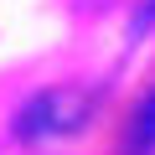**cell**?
Instances as JSON below:
<instances>
[{
  "instance_id": "6da1fadb",
  "label": "cell",
  "mask_w": 155,
  "mask_h": 155,
  "mask_svg": "<svg viewBox=\"0 0 155 155\" xmlns=\"http://www.w3.org/2000/svg\"><path fill=\"white\" fill-rule=\"evenodd\" d=\"M83 119H88V93L83 88H47L16 114V134L21 140H52V134L83 129Z\"/></svg>"
},
{
  "instance_id": "7a4b0ae2",
  "label": "cell",
  "mask_w": 155,
  "mask_h": 155,
  "mask_svg": "<svg viewBox=\"0 0 155 155\" xmlns=\"http://www.w3.org/2000/svg\"><path fill=\"white\" fill-rule=\"evenodd\" d=\"M155 150V93L134 109V124H129V155H145Z\"/></svg>"
},
{
  "instance_id": "3957f363",
  "label": "cell",
  "mask_w": 155,
  "mask_h": 155,
  "mask_svg": "<svg viewBox=\"0 0 155 155\" xmlns=\"http://www.w3.org/2000/svg\"><path fill=\"white\" fill-rule=\"evenodd\" d=\"M145 26H155V0H150V5H140V11H134V26H129V31L140 36Z\"/></svg>"
}]
</instances>
